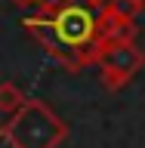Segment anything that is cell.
I'll list each match as a JSON object with an SVG mask.
<instances>
[{
  "label": "cell",
  "mask_w": 145,
  "mask_h": 148,
  "mask_svg": "<svg viewBox=\"0 0 145 148\" xmlns=\"http://www.w3.org/2000/svg\"><path fill=\"white\" fill-rule=\"evenodd\" d=\"M87 3H90V6H96V9H102L105 3H111V0H87Z\"/></svg>",
  "instance_id": "obj_7"
},
{
  "label": "cell",
  "mask_w": 145,
  "mask_h": 148,
  "mask_svg": "<svg viewBox=\"0 0 145 148\" xmlns=\"http://www.w3.org/2000/svg\"><path fill=\"white\" fill-rule=\"evenodd\" d=\"M68 0H34V6H37V12H53V9H59V6H65Z\"/></svg>",
  "instance_id": "obj_6"
},
{
  "label": "cell",
  "mask_w": 145,
  "mask_h": 148,
  "mask_svg": "<svg viewBox=\"0 0 145 148\" xmlns=\"http://www.w3.org/2000/svg\"><path fill=\"white\" fill-rule=\"evenodd\" d=\"M16 6H28V3H34V0H12Z\"/></svg>",
  "instance_id": "obj_8"
},
{
  "label": "cell",
  "mask_w": 145,
  "mask_h": 148,
  "mask_svg": "<svg viewBox=\"0 0 145 148\" xmlns=\"http://www.w3.org/2000/svg\"><path fill=\"white\" fill-rule=\"evenodd\" d=\"M136 18L120 12L114 3H105L99 9V40L105 43H136Z\"/></svg>",
  "instance_id": "obj_4"
},
{
  "label": "cell",
  "mask_w": 145,
  "mask_h": 148,
  "mask_svg": "<svg viewBox=\"0 0 145 148\" xmlns=\"http://www.w3.org/2000/svg\"><path fill=\"white\" fill-rule=\"evenodd\" d=\"M22 28L65 68H83L96 65V56L102 49L99 40V9L87 0H71L53 12H34L22 18Z\"/></svg>",
  "instance_id": "obj_1"
},
{
  "label": "cell",
  "mask_w": 145,
  "mask_h": 148,
  "mask_svg": "<svg viewBox=\"0 0 145 148\" xmlns=\"http://www.w3.org/2000/svg\"><path fill=\"white\" fill-rule=\"evenodd\" d=\"M96 65L102 71L105 90H120L145 65V53L136 43H105L99 49V56H96Z\"/></svg>",
  "instance_id": "obj_3"
},
{
  "label": "cell",
  "mask_w": 145,
  "mask_h": 148,
  "mask_svg": "<svg viewBox=\"0 0 145 148\" xmlns=\"http://www.w3.org/2000/svg\"><path fill=\"white\" fill-rule=\"evenodd\" d=\"M0 133L12 148H56L68 136V127L49 105H43L40 99H28L22 111L3 120Z\"/></svg>",
  "instance_id": "obj_2"
},
{
  "label": "cell",
  "mask_w": 145,
  "mask_h": 148,
  "mask_svg": "<svg viewBox=\"0 0 145 148\" xmlns=\"http://www.w3.org/2000/svg\"><path fill=\"white\" fill-rule=\"evenodd\" d=\"M133 3H139V6H142V9H145V0H133Z\"/></svg>",
  "instance_id": "obj_9"
},
{
  "label": "cell",
  "mask_w": 145,
  "mask_h": 148,
  "mask_svg": "<svg viewBox=\"0 0 145 148\" xmlns=\"http://www.w3.org/2000/svg\"><path fill=\"white\" fill-rule=\"evenodd\" d=\"M25 92L19 90L12 80H3L0 83V111H3V117H12L16 111H22L25 108Z\"/></svg>",
  "instance_id": "obj_5"
}]
</instances>
